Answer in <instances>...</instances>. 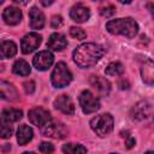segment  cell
<instances>
[{
  "mask_svg": "<svg viewBox=\"0 0 154 154\" xmlns=\"http://www.w3.org/2000/svg\"><path fill=\"white\" fill-rule=\"evenodd\" d=\"M103 48L94 42H87L73 51V61L82 69L95 65L103 55Z\"/></svg>",
  "mask_w": 154,
  "mask_h": 154,
  "instance_id": "6da1fadb",
  "label": "cell"
},
{
  "mask_svg": "<svg viewBox=\"0 0 154 154\" xmlns=\"http://www.w3.org/2000/svg\"><path fill=\"white\" fill-rule=\"evenodd\" d=\"M106 30L113 35H124L129 38H132L137 35L138 31V24L135 19L128 17V18H118L112 19L107 22Z\"/></svg>",
  "mask_w": 154,
  "mask_h": 154,
  "instance_id": "7a4b0ae2",
  "label": "cell"
},
{
  "mask_svg": "<svg viewBox=\"0 0 154 154\" xmlns=\"http://www.w3.org/2000/svg\"><path fill=\"white\" fill-rule=\"evenodd\" d=\"M113 125H114V120L109 113L96 116L90 120L91 130L99 136H106L107 134H109L113 130Z\"/></svg>",
  "mask_w": 154,
  "mask_h": 154,
  "instance_id": "3957f363",
  "label": "cell"
},
{
  "mask_svg": "<svg viewBox=\"0 0 154 154\" xmlns=\"http://www.w3.org/2000/svg\"><path fill=\"white\" fill-rule=\"evenodd\" d=\"M52 84L55 88H64L72 81V73L65 63H58L51 76Z\"/></svg>",
  "mask_w": 154,
  "mask_h": 154,
  "instance_id": "277c9868",
  "label": "cell"
},
{
  "mask_svg": "<svg viewBox=\"0 0 154 154\" xmlns=\"http://www.w3.org/2000/svg\"><path fill=\"white\" fill-rule=\"evenodd\" d=\"M79 105L84 113H94L100 108V100L90 90H84L79 95Z\"/></svg>",
  "mask_w": 154,
  "mask_h": 154,
  "instance_id": "5b68a950",
  "label": "cell"
},
{
  "mask_svg": "<svg viewBox=\"0 0 154 154\" xmlns=\"http://www.w3.org/2000/svg\"><path fill=\"white\" fill-rule=\"evenodd\" d=\"M28 118H29V120L32 125H36L41 129L43 126H46L48 123L52 122L49 112L46 111L42 107H35V108L30 109L29 113H28Z\"/></svg>",
  "mask_w": 154,
  "mask_h": 154,
  "instance_id": "8992f818",
  "label": "cell"
},
{
  "mask_svg": "<svg viewBox=\"0 0 154 154\" xmlns=\"http://www.w3.org/2000/svg\"><path fill=\"white\" fill-rule=\"evenodd\" d=\"M41 35H38L37 32H29L26 34L22 41H20V48L22 52L24 54H29L31 52H34L36 48H38L40 43H41Z\"/></svg>",
  "mask_w": 154,
  "mask_h": 154,
  "instance_id": "52a82bcc",
  "label": "cell"
},
{
  "mask_svg": "<svg viewBox=\"0 0 154 154\" xmlns=\"http://www.w3.org/2000/svg\"><path fill=\"white\" fill-rule=\"evenodd\" d=\"M53 60L54 57L49 51H41L34 57L32 64L38 71H46L52 66Z\"/></svg>",
  "mask_w": 154,
  "mask_h": 154,
  "instance_id": "ba28073f",
  "label": "cell"
},
{
  "mask_svg": "<svg viewBox=\"0 0 154 154\" xmlns=\"http://www.w3.org/2000/svg\"><path fill=\"white\" fill-rule=\"evenodd\" d=\"M42 134L52 138H64L67 135V130L64 124L51 122L46 126L42 128Z\"/></svg>",
  "mask_w": 154,
  "mask_h": 154,
  "instance_id": "9c48e42d",
  "label": "cell"
},
{
  "mask_svg": "<svg viewBox=\"0 0 154 154\" xmlns=\"http://www.w3.org/2000/svg\"><path fill=\"white\" fill-rule=\"evenodd\" d=\"M54 106L57 109H59L60 112L65 113V114H73L75 112V105L71 100V97L69 95H60L54 100Z\"/></svg>",
  "mask_w": 154,
  "mask_h": 154,
  "instance_id": "30bf717a",
  "label": "cell"
},
{
  "mask_svg": "<svg viewBox=\"0 0 154 154\" xmlns=\"http://www.w3.org/2000/svg\"><path fill=\"white\" fill-rule=\"evenodd\" d=\"M141 77L146 84H154V61L144 59L141 64Z\"/></svg>",
  "mask_w": 154,
  "mask_h": 154,
  "instance_id": "8fae6325",
  "label": "cell"
},
{
  "mask_svg": "<svg viewBox=\"0 0 154 154\" xmlns=\"http://www.w3.org/2000/svg\"><path fill=\"white\" fill-rule=\"evenodd\" d=\"M70 17L72 18V20L77 22V23H84L89 19L90 17V11L88 7L83 6L82 4H77L75 5L71 11H70Z\"/></svg>",
  "mask_w": 154,
  "mask_h": 154,
  "instance_id": "7c38bea8",
  "label": "cell"
},
{
  "mask_svg": "<svg viewBox=\"0 0 154 154\" xmlns=\"http://www.w3.org/2000/svg\"><path fill=\"white\" fill-rule=\"evenodd\" d=\"M2 18H4V20H5L6 24H8V25H16L22 19V11L18 7H14V6L6 7L4 10V12H2Z\"/></svg>",
  "mask_w": 154,
  "mask_h": 154,
  "instance_id": "4fadbf2b",
  "label": "cell"
},
{
  "mask_svg": "<svg viewBox=\"0 0 154 154\" xmlns=\"http://www.w3.org/2000/svg\"><path fill=\"white\" fill-rule=\"evenodd\" d=\"M47 46H48V48H51V49H53V51H55V52H60V51H63L64 48H66V46H67V40H66V37H65L63 34H60V32H54V34H52V35L49 36L48 42H47Z\"/></svg>",
  "mask_w": 154,
  "mask_h": 154,
  "instance_id": "5bb4252c",
  "label": "cell"
},
{
  "mask_svg": "<svg viewBox=\"0 0 154 154\" xmlns=\"http://www.w3.org/2000/svg\"><path fill=\"white\" fill-rule=\"evenodd\" d=\"M29 18H30V26L35 30H40L45 25V14L41 10L37 7H31L29 11Z\"/></svg>",
  "mask_w": 154,
  "mask_h": 154,
  "instance_id": "9a60e30c",
  "label": "cell"
},
{
  "mask_svg": "<svg viewBox=\"0 0 154 154\" xmlns=\"http://www.w3.org/2000/svg\"><path fill=\"white\" fill-rule=\"evenodd\" d=\"M0 95L4 100H8V101H14L18 99L17 89L11 83L5 81L0 82Z\"/></svg>",
  "mask_w": 154,
  "mask_h": 154,
  "instance_id": "2e32d148",
  "label": "cell"
},
{
  "mask_svg": "<svg viewBox=\"0 0 154 154\" xmlns=\"http://www.w3.org/2000/svg\"><path fill=\"white\" fill-rule=\"evenodd\" d=\"M90 84L94 89H96L100 94H108L111 90V84L109 82L100 76H91L90 77Z\"/></svg>",
  "mask_w": 154,
  "mask_h": 154,
  "instance_id": "e0dca14e",
  "label": "cell"
},
{
  "mask_svg": "<svg viewBox=\"0 0 154 154\" xmlns=\"http://www.w3.org/2000/svg\"><path fill=\"white\" fill-rule=\"evenodd\" d=\"M150 112V105L147 101H140L132 108V117L135 119H146Z\"/></svg>",
  "mask_w": 154,
  "mask_h": 154,
  "instance_id": "ac0fdd59",
  "label": "cell"
},
{
  "mask_svg": "<svg viewBox=\"0 0 154 154\" xmlns=\"http://www.w3.org/2000/svg\"><path fill=\"white\" fill-rule=\"evenodd\" d=\"M32 135H34L32 129L29 125H20L17 130V141L20 146H24L29 141H31Z\"/></svg>",
  "mask_w": 154,
  "mask_h": 154,
  "instance_id": "d6986e66",
  "label": "cell"
},
{
  "mask_svg": "<svg viewBox=\"0 0 154 154\" xmlns=\"http://www.w3.org/2000/svg\"><path fill=\"white\" fill-rule=\"evenodd\" d=\"M22 111L20 109H16V108H6L2 111L1 113V120L7 122V123H13V122H18L22 118Z\"/></svg>",
  "mask_w": 154,
  "mask_h": 154,
  "instance_id": "ffe728a7",
  "label": "cell"
},
{
  "mask_svg": "<svg viewBox=\"0 0 154 154\" xmlns=\"http://www.w3.org/2000/svg\"><path fill=\"white\" fill-rule=\"evenodd\" d=\"M17 53V46L12 41H2L1 43V58L8 59L14 57Z\"/></svg>",
  "mask_w": 154,
  "mask_h": 154,
  "instance_id": "44dd1931",
  "label": "cell"
},
{
  "mask_svg": "<svg viewBox=\"0 0 154 154\" xmlns=\"http://www.w3.org/2000/svg\"><path fill=\"white\" fill-rule=\"evenodd\" d=\"M12 71L19 76H28L30 73V66L24 59H19L13 64Z\"/></svg>",
  "mask_w": 154,
  "mask_h": 154,
  "instance_id": "7402d4cb",
  "label": "cell"
},
{
  "mask_svg": "<svg viewBox=\"0 0 154 154\" xmlns=\"http://www.w3.org/2000/svg\"><path fill=\"white\" fill-rule=\"evenodd\" d=\"M63 152L64 154H85L87 148L78 143H66L63 146Z\"/></svg>",
  "mask_w": 154,
  "mask_h": 154,
  "instance_id": "603a6c76",
  "label": "cell"
},
{
  "mask_svg": "<svg viewBox=\"0 0 154 154\" xmlns=\"http://www.w3.org/2000/svg\"><path fill=\"white\" fill-rule=\"evenodd\" d=\"M105 72L108 76H120L124 72V66L118 61H113V63L108 64Z\"/></svg>",
  "mask_w": 154,
  "mask_h": 154,
  "instance_id": "cb8c5ba5",
  "label": "cell"
},
{
  "mask_svg": "<svg viewBox=\"0 0 154 154\" xmlns=\"http://www.w3.org/2000/svg\"><path fill=\"white\" fill-rule=\"evenodd\" d=\"M12 131H13V129H12L11 123H7V122L1 120V126H0V136H1V138H8V137H11Z\"/></svg>",
  "mask_w": 154,
  "mask_h": 154,
  "instance_id": "d4e9b609",
  "label": "cell"
},
{
  "mask_svg": "<svg viewBox=\"0 0 154 154\" xmlns=\"http://www.w3.org/2000/svg\"><path fill=\"white\" fill-rule=\"evenodd\" d=\"M70 35L73 37V38H77V40H83L87 37V34L85 31L82 29V28H77V26H72L70 29Z\"/></svg>",
  "mask_w": 154,
  "mask_h": 154,
  "instance_id": "484cf974",
  "label": "cell"
},
{
  "mask_svg": "<svg viewBox=\"0 0 154 154\" xmlns=\"http://www.w3.org/2000/svg\"><path fill=\"white\" fill-rule=\"evenodd\" d=\"M38 148H40V152L43 154H52L54 152V146L49 142H42Z\"/></svg>",
  "mask_w": 154,
  "mask_h": 154,
  "instance_id": "4316f807",
  "label": "cell"
},
{
  "mask_svg": "<svg viewBox=\"0 0 154 154\" xmlns=\"http://www.w3.org/2000/svg\"><path fill=\"white\" fill-rule=\"evenodd\" d=\"M100 13H101V16H103L106 18H109V17H112L116 13V10H114V7L112 5H108V6L101 7L100 8Z\"/></svg>",
  "mask_w": 154,
  "mask_h": 154,
  "instance_id": "83f0119b",
  "label": "cell"
},
{
  "mask_svg": "<svg viewBox=\"0 0 154 154\" xmlns=\"http://www.w3.org/2000/svg\"><path fill=\"white\" fill-rule=\"evenodd\" d=\"M23 88H24V91L26 94H32L35 90V83L32 81H26L23 83Z\"/></svg>",
  "mask_w": 154,
  "mask_h": 154,
  "instance_id": "f1b7e54d",
  "label": "cell"
},
{
  "mask_svg": "<svg viewBox=\"0 0 154 154\" xmlns=\"http://www.w3.org/2000/svg\"><path fill=\"white\" fill-rule=\"evenodd\" d=\"M63 24V18L60 17V16H54L52 19H51V25L53 26V28H58V26H60Z\"/></svg>",
  "mask_w": 154,
  "mask_h": 154,
  "instance_id": "f546056e",
  "label": "cell"
},
{
  "mask_svg": "<svg viewBox=\"0 0 154 154\" xmlns=\"http://www.w3.org/2000/svg\"><path fill=\"white\" fill-rule=\"evenodd\" d=\"M125 144H126V148L130 149V148H132V147L135 146V140H134L132 137H129V138L126 140V143H125Z\"/></svg>",
  "mask_w": 154,
  "mask_h": 154,
  "instance_id": "4dcf8cb0",
  "label": "cell"
},
{
  "mask_svg": "<svg viewBox=\"0 0 154 154\" xmlns=\"http://www.w3.org/2000/svg\"><path fill=\"white\" fill-rule=\"evenodd\" d=\"M119 87H120L122 89H128V88H129V83H128L126 81H125V82H124V81H122V82L119 83Z\"/></svg>",
  "mask_w": 154,
  "mask_h": 154,
  "instance_id": "1f68e13d",
  "label": "cell"
},
{
  "mask_svg": "<svg viewBox=\"0 0 154 154\" xmlns=\"http://www.w3.org/2000/svg\"><path fill=\"white\" fill-rule=\"evenodd\" d=\"M147 7L149 8V11H150L152 16L154 17V4H148V5H147Z\"/></svg>",
  "mask_w": 154,
  "mask_h": 154,
  "instance_id": "d6a6232c",
  "label": "cell"
},
{
  "mask_svg": "<svg viewBox=\"0 0 154 154\" xmlns=\"http://www.w3.org/2000/svg\"><path fill=\"white\" fill-rule=\"evenodd\" d=\"M41 4H42V5H45V6H48V5L53 4V1H41Z\"/></svg>",
  "mask_w": 154,
  "mask_h": 154,
  "instance_id": "836d02e7",
  "label": "cell"
},
{
  "mask_svg": "<svg viewBox=\"0 0 154 154\" xmlns=\"http://www.w3.org/2000/svg\"><path fill=\"white\" fill-rule=\"evenodd\" d=\"M23 154H35L34 152H25V153H23Z\"/></svg>",
  "mask_w": 154,
  "mask_h": 154,
  "instance_id": "e575fe53",
  "label": "cell"
},
{
  "mask_svg": "<svg viewBox=\"0 0 154 154\" xmlns=\"http://www.w3.org/2000/svg\"><path fill=\"white\" fill-rule=\"evenodd\" d=\"M146 154H154V152H147Z\"/></svg>",
  "mask_w": 154,
  "mask_h": 154,
  "instance_id": "d590c367",
  "label": "cell"
},
{
  "mask_svg": "<svg viewBox=\"0 0 154 154\" xmlns=\"http://www.w3.org/2000/svg\"><path fill=\"white\" fill-rule=\"evenodd\" d=\"M112 154H116V153H112Z\"/></svg>",
  "mask_w": 154,
  "mask_h": 154,
  "instance_id": "8d00e7d4",
  "label": "cell"
}]
</instances>
